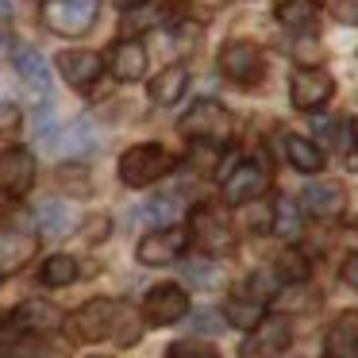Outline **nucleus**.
I'll use <instances>...</instances> for the list:
<instances>
[{
  "label": "nucleus",
  "instance_id": "f257e3e1",
  "mask_svg": "<svg viewBox=\"0 0 358 358\" xmlns=\"http://www.w3.org/2000/svg\"><path fill=\"white\" fill-rule=\"evenodd\" d=\"M173 162H178V158H173L162 143H135V147H127L124 155H120L116 173L127 189H147V185H155V181H162L166 173L173 170Z\"/></svg>",
  "mask_w": 358,
  "mask_h": 358
},
{
  "label": "nucleus",
  "instance_id": "f03ea898",
  "mask_svg": "<svg viewBox=\"0 0 358 358\" xmlns=\"http://www.w3.org/2000/svg\"><path fill=\"white\" fill-rule=\"evenodd\" d=\"M101 16V0H47L43 4V24L55 35H66V39H78Z\"/></svg>",
  "mask_w": 358,
  "mask_h": 358
},
{
  "label": "nucleus",
  "instance_id": "7ed1b4c3",
  "mask_svg": "<svg viewBox=\"0 0 358 358\" xmlns=\"http://www.w3.org/2000/svg\"><path fill=\"white\" fill-rule=\"evenodd\" d=\"M220 73H224L227 81H235V85H258L262 81V73H266V55H262V47H255V43H247V39H231V43H224L220 47Z\"/></svg>",
  "mask_w": 358,
  "mask_h": 358
},
{
  "label": "nucleus",
  "instance_id": "20e7f679",
  "mask_svg": "<svg viewBox=\"0 0 358 358\" xmlns=\"http://www.w3.org/2000/svg\"><path fill=\"white\" fill-rule=\"evenodd\" d=\"M181 135L208 143V147H220L231 135V116H227V108L220 101H196L185 112V120H181Z\"/></svg>",
  "mask_w": 358,
  "mask_h": 358
},
{
  "label": "nucleus",
  "instance_id": "39448f33",
  "mask_svg": "<svg viewBox=\"0 0 358 358\" xmlns=\"http://www.w3.org/2000/svg\"><path fill=\"white\" fill-rule=\"evenodd\" d=\"M293 343V324L285 316H262L239 343V358H278Z\"/></svg>",
  "mask_w": 358,
  "mask_h": 358
},
{
  "label": "nucleus",
  "instance_id": "423d86ee",
  "mask_svg": "<svg viewBox=\"0 0 358 358\" xmlns=\"http://www.w3.org/2000/svg\"><path fill=\"white\" fill-rule=\"evenodd\" d=\"M112 320H116V301L108 296H96V301H85L78 312L66 316V331L78 343H96L112 335Z\"/></svg>",
  "mask_w": 358,
  "mask_h": 358
},
{
  "label": "nucleus",
  "instance_id": "0eeeda50",
  "mask_svg": "<svg viewBox=\"0 0 358 358\" xmlns=\"http://www.w3.org/2000/svg\"><path fill=\"white\" fill-rule=\"evenodd\" d=\"M331 93H335V78L327 70H320V66H296L293 78H289V101L301 112L324 108L331 101Z\"/></svg>",
  "mask_w": 358,
  "mask_h": 358
},
{
  "label": "nucleus",
  "instance_id": "6e6552de",
  "mask_svg": "<svg viewBox=\"0 0 358 358\" xmlns=\"http://www.w3.org/2000/svg\"><path fill=\"white\" fill-rule=\"evenodd\" d=\"M189 235L201 243L204 255L224 258V255H231V250H235V231L227 227V220L220 216L216 208H208V204L193 208V216H189Z\"/></svg>",
  "mask_w": 358,
  "mask_h": 358
},
{
  "label": "nucleus",
  "instance_id": "1a4fd4ad",
  "mask_svg": "<svg viewBox=\"0 0 358 358\" xmlns=\"http://www.w3.org/2000/svg\"><path fill=\"white\" fill-rule=\"evenodd\" d=\"M189 316V293L181 285H173V281H166V285H155L147 296H143V320L155 327H170L178 324V320Z\"/></svg>",
  "mask_w": 358,
  "mask_h": 358
},
{
  "label": "nucleus",
  "instance_id": "9d476101",
  "mask_svg": "<svg viewBox=\"0 0 358 358\" xmlns=\"http://www.w3.org/2000/svg\"><path fill=\"white\" fill-rule=\"evenodd\" d=\"M185 247H189V231L170 224V227H158V231L143 235L139 247H135V258L143 266H170L185 255Z\"/></svg>",
  "mask_w": 358,
  "mask_h": 358
},
{
  "label": "nucleus",
  "instance_id": "9b49d317",
  "mask_svg": "<svg viewBox=\"0 0 358 358\" xmlns=\"http://www.w3.org/2000/svg\"><path fill=\"white\" fill-rule=\"evenodd\" d=\"M31 255H35L31 227L16 224V220H0V278H12L16 270H24Z\"/></svg>",
  "mask_w": 358,
  "mask_h": 358
},
{
  "label": "nucleus",
  "instance_id": "f8f14e48",
  "mask_svg": "<svg viewBox=\"0 0 358 358\" xmlns=\"http://www.w3.org/2000/svg\"><path fill=\"white\" fill-rule=\"evenodd\" d=\"M43 143L58 158H89L96 150V135L89 127V120H73V124H62L55 131H43Z\"/></svg>",
  "mask_w": 358,
  "mask_h": 358
},
{
  "label": "nucleus",
  "instance_id": "ddd939ff",
  "mask_svg": "<svg viewBox=\"0 0 358 358\" xmlns=\"http://www.w3.org/2000/svg\"><path fill=\"white\" fill-rule=\"evenodd\" d=\"M266 185H270V173H266L258 162H243V166H235V170L227 173L224 201L235 204V208H243V204L258 201V196L266 193Z\"/></svg>",
  "mask_w": 358,
  "mask_h": 358
},
{
  "label": "nucleus",
  "instance_id": "4468645a",
  "mask_svg": "<svg viewBox=\"0 0 358 358\" xmlns=\"http://www.w3.org/2000/svg\"><path fill=\"white\" fill-rule=\"evenodd\" d=\"M35 185V155L27 147H8L0 155V189L12 196H24Z\"/></svg>",
  "mask_w": 358,
  "mask_h": 358
},
{
  "label": "nucleus",
  "instance_id": "2eb2a0df",
  "mask_svg": "<svg viewBox=\"0 0 358 358\" xmlns=\"http://www.w3.org/2000/svg\"><path fill=\"white\" fill-rule=\"evenodd\" d=\"M58 73H62L73 89L85 93V89L96 85V78L104 73V58H96L93 50H62V55H58Z\"/></svg>",
  "mask_w": 358,
  "mask_h": 358
},
{
  "label": "nucleus",
  "instance_id": "dca6fc26",
  "mask_svg": "<svg viewBox=\"0 0 358 358\" xmlns=\"http://www.w3.org/2000/svg\"><path fill=\"white\" fill-rule=\"evenodd\" d=\"M343 204H347V193L339 185H331V181H312L301 193V212L316 220H335L343 212Z\"/></svg>",
  "mask_w": 358,
  "mask_h": 358
},
{
  "label": "nucleus",
  "instance_id": "f3484780",
  "mask_svg": "<svg viewBox=\"0 0 358 358\" xmlns=\"http://www.w3.org/2000/svg\"><path fill=\"white\" fill-rule=\"evenodd\" d=\"M12 66H16V73L27 81V89H35V93L47 101V96H50V66H47V58H43L35 47L20 43L16 55H12Z\"/></svg>",
  "mask_w": 358,
  "mask_h": 358
},
{
  "label": "nucleus",
  "instance_id": "a211bd4d",
  "mask_svg": "<svg viewBox=\"0 0 358 358\" xmlns=\"http://www.w3.org/2000/svg\"><path fill=\"white\" fill-rule=\"evenodd\" d=\"M327 355L331 358H358V308H347L327 327Z\"/></svg>",
  "mask_w": 358,
  "mask_h": 358
},
{
  "label": "nucleus",
  "instance_id": "6ab92c4d",
  "mask_svg": "<svg viewBox=\"0 0 358 358\" xmlns=\"http://www.w3.org/2000/svg\"><path fill=\"white\" fill-rule=\"evenodd\" d=\"M112 73L120 81H139L147 73V47L139 39H120L112 47Z\"/></svg>",
  "mask_w": 358,
  "mask_h": 358
},
{
  "label": "nucleus",
  "instance_id": "aec40b11",
  "mask_svg": "<svg viewBox=\"0 0 358 358\" xmlns=\"http://www.w3.org/2000/svg\"><path fill=\"white\" fill-rule=\"evenodd\" d=\"M35 220H39V227H43V235H47V239H66V235L78 227V212H73L66 201H55V196L39 204Z\"/></svg>",
  "mask_w": 358,
  "mask_h": 358
},
{
  "label": "nucleus",
  "instance_id": "412c9836",
  "mask_svg": "<svg viewBox=\"0 0 358 358\" xmlns=\"http://www.w3.org/2000/svg\"><path fill=\"white\" fill-rule=\"evenodd\" d=\"M58 308L55 304H47V301H24L16 308V316H12V324L20 327V331H27V335H39V331H50V327H58Z\"/></svg>",
  "mask_w": 358,
  "mask_h": 358
},
{
  "label": "nucleus",
  "instance_id": "4be33fe9",
  "mask_svg": "<svg viewBox=\"0 0 358 358\" xmlns=\"http://www.w3.org/2000/svg\"><path fill=\"white\" fill-rule=\"evenodd\" d=\"M185 89H189V70L173 62V66H166L162 73H155V81H150V101L166 108V104H178Z\"/></svg>",
  "mask_w": 358,
  "mask_h": 358
},
{
  "label": "nucleus",
  "instance_id": "5701e85b",
  "mask_svg": "<svg viewBox=\"0 0 358 358\" xmlns=\"http://www.w3.org/2000/svg\"><path fill=\"white\" fill-rule=\"evenodd\" d=\"M281 147H285V158L301 173H320V170H324V150H320L312 139H304V135H285Z\"/></svg>",
  "mask_w": 358,
  "mask_h": 358
},
{
  "label": "nucleus",
  "instance_id": "b1692460",
  "mask_svg": "<svg viewBox=\"0 0 358 358\" xmlns=\"http://www.w3.org/2000/svg\"><path fill=\"white\" fill-rule=\"evenodd\" d=\"M262 316H266V301H255V296H247V293H235L231 301L224 304V320L231 327H243V331H250Z\"/></svg>",
  "mask_w": 358,
  "mask_h": 358
},
{
  "label": "nucleus",
  "instance_id": "393cba45",
  "mask_svg": "<svg viewBox=\"0 0 358 358\" xmlns=\"http://www.w3.org/2000/svg\"><path fill=\"white\" fill-rule=\"evenodd\" d=\"M270 227H273V231H278L285 243L301 239V231H304V212H301V204L289 201V196H278V204H273V220H270Z\"/></svg>",
  "mask_w": 358,
  "mask_h": 358
},
{
  "label": "nucleus",
  "instance_id": "a878e982",
  "mask_svg": "<svg viewBox=\"0 0 358 358\" xmlns=\"http://www.w3.org/2000/svg\"><path fill=\"white\" fill-rule=\"evenodd\" d=\"M143 324H147V320H143L139 312L131 308V304L120 301V304H116V320H112V335H108V339H116L120 347H135V343H139V335H143Z\"/></svg>",
  "mask_w": 358,
  "mask_h": 358
},
{
  "label": "nucleus",
  "instance_id": "bb28decb",
  "mask_svg": "<svg viewBox=\"0 0 358 358\" xmlns=\"http://www.w3.org/2000/svg\"><path fill=\"white\" fill-rule=\"evenodd\" d=\"M273 16L289 27V31H304V27L316 24V0H281Z\"/></svg>",
  "mask_w": 358,
  "mask_h": 358
},
{
  "label": "nucleus",
  "instance_id": "cd10ccee",
  "mask_svg": "<svg viewBox=\"0 0 358 358\" xmlns=\"http://www.w3.org/2000/svg\"><path fill=\"white\" fill-rule=\"evenodd\" d=\"M78 258L73 255H50L47 262H43V285H50V289H66V285H73L78 281Z\"/></svg>",
  "mask_w": 358,
  "mask_h": 358
},
{
  "label": "nucleus",
  "instance_id": "c85d7f7f",
  "mask_svg": "<svg viewBox=\"0 0 358 358\" xmlns=\"http://www.w3.org/2000/svg\"><path fill=\"white\" fill-rule=\"evenodd\" d=\"M273 296H278V304L285 312H308V308L320 304V293H312L304 281H289V285L281 289V293H273Z\"/></svg>",
  "mask_w": 358,
  "mask_h": 358
},
{
  "label": "nucleus",
  "instance_id": "c756f323",
  "mask_svg": "<svg viewBox=\"0 0 358 358\" xmlns=\"http://www.w3.org/2000/svg\"><path fill=\"white\" fill-rule=\"evenodd\" d=\"M4 358H62V350H55L50 343H43L39 335H27V339H16L8 350H4Z\"/></svg>",
  "mask_w": 358,
  "mask_h": 358
},
{
  "label": "nucleus",
  "instance_id": "7c9ffc66",
  "mask_svg": "<svg viewBox=\"0 0 358 358\" xmlns=\"http://www.w3.org/2000/svg\"><path fill=\"white\" fill-rule=\"evenodd\" d=\"M178 212H181V201L178 196H155V201L143 208V216L150 220V224H162V227H170L173 220H178Z\"/></svg>",
  "mask_w": 358,
  "mask_h": 358
},
{
  "label": "nucleus",
  "instance_id": "2f4dec72",
  "mask_svg": "<svg viewBox=\"0 0 358 358\" xmlns=\"http://www.w3.org/2000/svg\"><path fill=\"white\" fill-rule=\"evenodd\" d=\"M166 358H220V350L201 339H178L166 347Z\"/></svg>",
  "mask_w": 358,
  "mask_h": 358
},
{
  "label": "nucleus",
  "instance_id": "473e14b6",
  "mask_svg": "<svg viewBox=\"0 0 358 358\" xmlns=\"http://www.w3.org/2000/svg\"><path fill=\"white\" fill-rule=\"evenodd\" d=\"M278 278H285V285L289 281H304L308 278V258H304L301 250H285V255L278 258Z\"/></svg>",
  "mask_w": 358,
  "mask_h": 358
},
{
  "label": "nucleus",
  "instance_id": "72a5a7b5",
  "mask_svg": "<svg viewBox=\"0 0 358 358\" xmlns=\"http://www.w3.org/2000/svg\"><path fill=\"white\" fill-rule=\"evenodd\" d=\"M243 293L255 296V301H270V296L278 293V278H273L270 270H255L247 278V285H243Z\"/></svg>",
  "mask_w": 358,
  "mask_h": 358
},
{
  "label": "nucleus",
  "instance_id": "f704fd0d",
  "mask_svg": "<svg viewBox=\"0 0 358 358\" xmlns=\"http://www.w3.org/2000/svg\"><path fill=\"white\" fill-rule=\"evenodd\" d=\"M181 273H185V281H189V285H196V289L220 285V273H216V266H212V262H185V266H181Z\"/></svg>",
  "mask_w": 358,
  "mask_h": 358
},
{
  "label": "nucleus",
  "instance_id": "c9c22d12",
  "mask_svg": "<svg viewBox=\"0 0 358 358\" xmlns=\"http://www.w3.org/2000/svg\"><path fill=\"white\" fill-rule=\"evenodd\" d=\"M339 278H343V285L358 289V255H347V258H343V266H339Z\"/></svg>",
  "mask_w": 358,
  "mask_h": 358
},
{
  "label": "nucleus",
  "instance_id": "e433bc0d",
  "mask_svg": "<svg viewBox=\"0 0 358 358\" xmlns=\"http://www.w3.org/2000/svg\"><path fill=\"white\" fill-rule=\"evenodd\" d=\"M20 127V108L16 104H0V131H16Z\"/></svg>",
  "mask_w": 358,
  "mask_h": 358
},
{
  "label": "nucleus",
  "instance_id": "4c0bfd02",
  "mask_svg": "<svg viewBox=\"0 0 358 358\" xmlns=\"http://www.w3.org/2000/svg\"><path fill=\"white\" fill-rule=\"evenodd\" d=\"M335 16H339L343 24H358V0H343L339 8H335Z\"/></svg>",
  "mask_w": 358,
  "mask_h": 358
},
{
  "label": "nucleus",
  "instance_id": "58836bf2",
  "mask_svg": "<svg viewBox=\"0 0 358 358\" xmlns=\"http://www.w3.org/2000/svg\"><path fill=\"white\" fill-rule=\"evenodd\" d=\"M220 324L224 320H216V312H196V327L201 331H220Z\"/></svg>",
  "mask_w": 358,
  "mask_h": 358
},
{
  "label": "nucleus",
  "instance_id": "ea45409f",
  "mask_svg": "<svg viewBox=\"0 0 358 358\" xmlns=\"http://www.w3.org/2000/svg\"><path fill=\"white\" fill-rule=\"evenodd\" d=\"M16 331H20L16 324H8V327H0V350H8L12 343H16Z\"/></svg>",
  "mask_w": 358,
  "mask_h": 358
},
{
  "label": "nucleus",
  "instance_id": "a19ab883",
  "mask_svg": "<svg viewBox=\"0 0 358 358\" xmlns=\"http://www.w3.org/2000/svg\"><path fill=\"white\" fill-rule=\"evenodd\" d=\"M143 4H147V0H116L120 12H135V8H143Z\"/></svg>",
  "mask_w": 358,
  "mask_h": 358
},
{
  "label": "nucleus",
  "instance_id": "79ce46f5",
  "mask_svg": "<svg viewBox=\"0 0 358 358\" xmlns=\"http://www.w3.org/2000/svg\"><path fill=\"white\" fill-rule=\"evenodd\" d=\"M12 16V0H0V20H8Z\"/></svg>",
  "mask_w": 358,
  "mask_h": 358
},
{
  "label": "nucleus",
  "instance_id": "37998d69",
  "mask_svg": "<svg viewBox=\"0 0 358 358\" xmlns=\"http://www.w3.org/2000/svg\"><path fill=\"white\" fill-rule=\"evenodd\" d=\"M350 139H355V147H358V116L350 120Z\"/></svg>",
  "mask_w": 358,
  "mask_h": 358
},
{
  "label": "nucleus",
  "instance_id": "c03bdc74",
  "mask_svg": "<svg viewBox=\"0 0 358 358\" xmlns=\"http://www.w3.org/2000/svg\"><path fill=\"white\" fill-rule=\"evenodd\" d=\"M0 47H4V31H0Z\"/></svg>",
  "mask_w": 358,
  "mask_h": 358
},
{
  "label": "nucleus",
  "instance_id": "a18cd8bd",
  "mask_svg": "<svg viewBox=\"0 0 358 358\" xmlns=\"http://www.w3.org/2000/svg\"><path fill=\"white\" fill-rule=\"evenodd\" d=\"M324 358H331V355H324Z\"/></svg>",
  "mask_w": 358,
  "mask_h": 358
}]
</instances>
